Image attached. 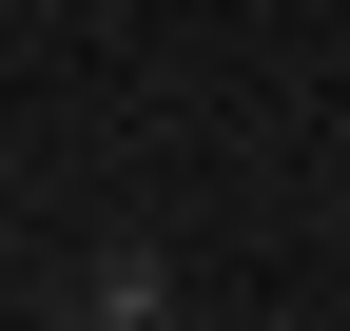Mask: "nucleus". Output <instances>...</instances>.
Segmentation results:
<instances>
[{
    "mask_svg": "<svg viewBox=\"0 0 350 331\" xmlns=\"http://www.w3.org/2000/svg\"><path fill=\"white\" fill-rule=\"evenodd\" d=\"M78 331H156V254H98L78 273Z\"/></svg>",
    "mask_w": 350,
    "mask_h": 331,
    "instance_id": "f257e3e1",
    "label": "nucleus"
}]
</instances>
